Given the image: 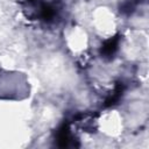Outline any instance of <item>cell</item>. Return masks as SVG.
<instances>
[{
    "instance_id": "cell-1",
    "label": "cell",
    "mask_w": 149,
    "mask_h": 149,
    "mask_svg": "<svg viewBox=\"0 0 149 149\" xmlns=\"http://www.w3.org/2000/svg\"><path fill=\"white\" fill-rule=\"evenodd\" d=\"M120 40H121L120 34H116V35L107 38L106 41H104V43L100 47V55H101V57L105 58V59H111L115 55L118 49H119Z\"/></svg>"
},
{
    "instance_id": "cell-2",
    "label": "cell",
    "mask_w": 149,
    "mask_h": 149,
    "mask_svg": "<svg viewBox=\"0 0 149 149\" xmlns=\"http://www.w3.org/2000/svg\"><path fill=\"white\" fill-rule=\"evenodd\" d=\"M71 140V133H70V123L69 121H64L58 129L56 130V141L58 147L65 148L69 146Z\"/></svg>"
},
{
    "instance_id": "cell-3",
    "label": "cell",
    "mask_w": 149,
    "mask_h": 149,
    "mask_svg": "<svg viewBox=\"0 0 149 149\" xmlns=\"http://www.w3.org/2000/svg\"><path fill=\"white\" fill-rule=\"evenodd\" d=\"M125 91V85L122 81H116L114 84V87L112 90V92L106 97L105 101H104V106L105 107H112L114 105L118 104V101L121 99L122 94Z\"/></svg>"
},
{
    "instance_id": "cell-4",
    "label": "cell",
    "mask_w": 149,
    "mask_h": 149,
    "mask_svg": "<svg viewBox=\"0 0 149 149\" xmlns=\"http://www.w3.org/2000/svg\"><path fill=\"white\" fill-rule=\"evenodd\" d=\"M143 0H125L121 5H120V13L123 15H130L135 12L136 7L142 3Z\"/></svg>"
}]
</instances>
